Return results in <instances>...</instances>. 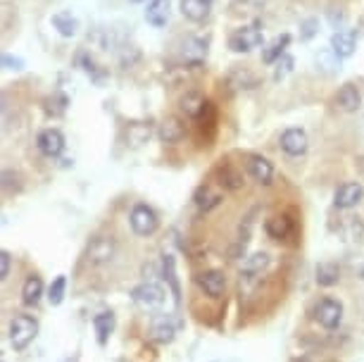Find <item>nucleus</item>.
<instances>
[{"label": "nucleus", "instance_id": "obj_22", "mask_svg": "<svg viewBox=\"0 0 364 362\" xmlns=\"http://www.w3.org/2000/svg\"><path fill=\"white\" fill-rule=\"evenodd\" d=\"M162 277L167 279L174 300L181 303V286H178V279H176V262H174V255H169V252L162 255Z\"/></svg>", "mask_w": 364, "mask_h": 362}, {"label": "nucleus", "instance_id": "obj_19", "mask_svg": "<svg viewBox=\"0 0 364 362\" xmlns=\"http://www.w3.org/2000/svg\"><path fill=\"white\" fill-rule=\"evenodd\" d=\"M183 136H186V124H183L178 117H167L162 119L160 124V139L164 143H178L183 141Z\"/></svg>", "mask_w": 364, "mask_h": 362}, {"label": "nucleus", "instance_id": "obj_15", "mask_svg": "<svg viewBox=\"0 0 364 362\" xmlns=\"http://www.w3.org/2000/svg\"><path fill=\"white\" fill-rule=\"evenodd\" d=\"M336 105H338L343 112H357L362 105L360 88L355 84H343L338 88V95H336Z\"/></svg>", "mask_w": 364, "mask_h": 362}, {"label": "nucleus", "instance_id": "obj_8", "mask_svg": "<svg viewBox=\"0 0 364 362\" xmlns=\"http://www.w3.org/2000/svg\"><path fill=\"white\" fill-rule=\"evenodd\" d=\"M362 198H364L362 183H357V181H346V183H341V186L336 188V193H333V205H336L338 210H350V208H355V205H360V203H362Z\"/></svg>", "mask_w": 364, "mask_h": 362}, {"label": "nucleus", "instance_id": "obj_7", "mask_svg": "<svg viewBox=\"0 0 364 362\" xmlns=\"http://www.w3.org/2000/svg\"><path fill=\"white\" fill-rule=\"evenodd\" d=\"M164 296H167V293L155 282H143L132 291V298L143 307H160L164 303Z\"/></svg>", "mask_w": 364, "mask_h": 362}, {"label": "nucleus", "instance_id": "obj_35", "mask_svg": "<svg viewBox=\"0 0 364 362\" xmlns=\"http://www.w3.org/2000/svg\"><path fill=\"white\" fill-rule=\"evenodd\" d=\"M10 267H12V255L8 250H3L0 252V279H8Z\"/></svg>", "mask_w": 364, "mask_h": 362}, {"label": "nucleus", "instance_id": "obj_18", "mask_svg": "<svg viewBox=\"0 0 364 362\" xmlns=\"http://www.w3.org/2000/svg\"><path fill=\"white\" fill-rule=\"evenodd\" d=\"M212 3L215 0H181V15L191 22H203L210 17Z\"/></svg>", "mask_w": 364, "mask_h": 362}, {"label": "nucleus", "instance_id": "obj_32", "mask_svg": "<svg viewBox=\"0 0 364 362\" xmlns=\"http://www.w3.org/2000/svg\"><path fill=\"white\" fill-rule=\"evenodd\" d=\"M293 65H295V60H293L291 55L279 58V60H277V70H274V79L281 81L284 77H288V74L293 72Z\"/></svg>", "mask_w": 364, "mask_h": 362}, {"label": "nucleus", "instance_id": "obj_14", "mask_svg": "<svg viewBox=\"0 0 364 362\" xmlns=\"http://www.w3.org/2000/svg\"><path fill=\"white\" fill-rule=\"evenodd\" d=\"M178 105H181V112L186 115V117L198 119V117H203V112L208 110L210 102L205 100V95H203V93H198V91H188L186 95H181V100H178Z\"/></svg>", "mask_w": 364, "mask_h": 362}, {"label": "nucleus", "instance_id": "obj_30", "mask_svg": "<svg viewBox=\"0 0 364 362\" xmlns=\"http://www.w3.org/2000/svg\"><path fill=\"white\" fill-rule=\"evenodd\" d=\"M65 291H67V277L60 275L55 277V282L50 284V289H48V300H50V305H60L65 300Z\"/></svg>", "mask_w": 364, "mask_h": 362}, {"label": "nucleus", "instance_id": "obj_33", "mask_svg": "<svg viewBox=\"0 0 364 362\" xmlns=\"http://www.w3.org/2000/svg\"><path fill=\"white\" fill-rule=\"evenodd\" d=\"M3 67H5V70H10V72H22L24 70V60L22 58H12V55L5 53V55H3Z\"/></svg>", "mask_w": 364, "mask_h": 362}, {"label": "nucleus", "instance_id": "obj_28", "mask_svg": "<svg viewBox=\"0 0 364 362\" xmlns=\"http://www.w3.org/2000/svg\"><path fill=\"white\" fill-rule=\"evenodd\" d=\"M314 275H317L314 279H317L319 286H336V284H338V279H341V270H338V265H336V262H321Z\"/></svg>", "mask_w": 364, "mask_h": 362}, {"label": "nucleus", "instance_id": "obj_5", "mask_svg": "<svg viewBox=\"0 0 364 362\" xmlns=\"http://www.w3.org/2000/svg\"><path fill=\"white\" fill-rule=\"evenodd\" d=\"M307 146H310V141H307L305 129L291 127L281 134V150H284L286 155H291V158H300V155H305Z\"/></svg>", "mask_w": 364, "mask_h": 362}, {"label": "nucleus", "instance_id": "obj_12", "mask_svg": "<svg viewBox=\"0 0 364 362\" xmlns=\"http://www.w3.org/2000/svg\"><path fill=\"white\" fill-rule=\"evenodd\" d=\"M205 55H208V41L188 36L181 46V58L186 65H200Z\"/></svg>", "mask_w": 364, "mask_h": 362}, {"label": "nucleus", "instance_id": "obj_3", "mask_svg": "<svg viewBox=\"0 0 364 362\" xmlns=\"http://www.w3.org/2000/svg\"><path fill=\"white\" fill-rule=\"evenodd\" d=\"M129 224H132L134 234L150 236V234H155L157 227H160V220H157V213L150 208V205L139 203L132 210V215H129Z\"/></svg>", "mask_w": 364, "mask_h": 362}, {"label": "nucleus", "instance_id": "obj_29", "mask_svg": "<svg viewBox=\"0 0 364 362\" xmlns=\"http://www.w3.org/2000/svg\"><path fill=\"white\" fill-rule=\"evenodd\" d=\"M219 179H222L219 183H222L224 188H229V191H236V188L243 186V176H240L238 169H233L229 165H226L224 169H219Z\"/></svg>", "mask_w": 364, "mask_h": 362}, {"label": "nucleus", "instance_id": "obj_24", "mask_svg": "<svg viewBox=\"0 0 364 362\" xmlns=\"http://www.w3.org/2000/svg\"><path fill=\"white\" fill-rule=\"evenodd\" d=\"M193 201L198 205V210H203V213H210V210H215L217 205L222 203V193H219V191H215L208 183V186H200V188L196 191Z\"/></svg>", "mask_w": 364, "mask_h": 362}, {"label": "nucleus", "instance_id": "obj_21", "mask_svg": "<svg viewBox=\"0 0 364 362\" xmlns=\"http://www.w3.org/2000/svg\"><path fill=\"white\" fill-rule=\"evenodd\" d=\"M269 267V255L267 252H252V255H248L243 260V267H240V277H257L262 275V272Z\"/></svg>", "mask_w": 364, "mask_h": 362}, {"label": "nucleus", "instance_id": "obj_27", "mask_svg": "<svg viewBox=\"0 0 364 362\" xmlns=\"http://www.w3.org/2000/svg\"><path fill=\"white\" fill-rule=\"evenodd\" d=\"M93 326H95V334H98V344L105 346L109 334L114 329V315L112 312H100V315L93 317Z\"/></svg>", "mask_w": 364, "mask_h": 362}, {"label": "nucleus", "instance_id": "obj_13", "mask_svg": "<svg viewBox=\"0 0 364 362\" xmlns=\"http://www.w3.org/2000/svg\"><path fill=\"white\" fill-rule=\"evenodd\" d=\"M248 174L262 186H269L274 179V167L262 155H252V158H248Z\"/></svg>", "mask_w": 364, "mask_h": 362}, {"label": "nucleus", "instance_id": "obj_34", "mask_svg": "<svg viewBox=\"0 0 364 362\" xmlns=\"http://www.w3.org/2000/svg\"><path fill=\"white\" fill-rule=\"evenodd\" d=\"M317 26H319V22L314 17L312 19H305V22H302V33H300L302 41H310L314 33H317Z\"/></svg>", "mask_w": 364, "mask_h": 362}, {"label": "nucleus", "instance_id": "obj_31", "mask_svg": "<svg viewBox=\"0 0 364 362\" xmlns=\"http://www.w3.org/2000/svg\"><path fill=\"white\" fill-rule=\"evenodd\" d=\"M3 188L8 191V193H17V191H22V176L17 172H12V169H5L3 172Z\"/></svg>", "mask_w": 364, "mask_h": 362}, {"label": "nucleus", "instance_id": "obj_17", "mask_svg": "<svg viewBox=\"0 0 364 362\" xmlns=\"http://www.w3.org/2000/svg\"><path fill=\"white\" fill-rule=\"evenodd\" d=\"M169 12H171V5L169 0H150L148 8H146V22L155 29H160L169 22Z\"/></svg>", "mask_w": 364, "mask_h": 362}, {"label": "nucleus", "instance_id": "obj_10", "mask_svg": "<svg viewBox=\"0 0 364 362\" xmlns=\"http://www.w3.org/2000/svg\"><path fill=\"white\" fill-rule=\"evenodd\" d=\"M196 284L200 286V291L205 296L222 298V293L226 289V277H224V272H219V270H208L196 277Z\"/></svg>", "mask_w": 364, "mask_h": 362}, {"label": "nucleus", "instance_id": "obj_11", "mask_svg": "<svg viewBox=\"0 0 364 362\" xmlns=\"http://www.w3.org/2000/svg\"><path fill=\"white\" fill-rule=\"evenodd\" d=\"M355 48H357V36H355V31H350V29H343V31H336L333 36H331V53L338 60H346L350 58L355 53Z\"/></svg>", "mask_w": 364, "mask_h": 362}, {"label": "nucleus", "instance_id": "obj_16", "mask_svg": "<svg viewBox=\"0 0 364 362\" xmlns=\"http://www.w3.org/2000/svg\"><path fill=\"white\" fill-rule=\"evenodd\" d=\"M264 231L274 241H286V238L293 234V220L288 215L269 217V220L264 222Z\"/></svg>", "mask_w": 364, "mask_h": 362}, {"label": "nucleus", "instance_id": "obj_9", "mask_svg": "<svg viewBox=\"0 0 364 362\" xmlns=\"http://www.w3.org/2000/svg\"><path fill=\"white\" fill-rule=\"evenodd\" d=\"M36 146L46 158H58V155H63V150H65V136L60 129H53V127L43 129L36 139Z\"/></svg>", "mask_w": 364, "mask_h": 362}, {"label": "nucleus", "instance_id": "obj_2", "mask_svg": "<svg viewBox=\"0 0 364 362\" xmlns=\"http://www.w3.org/2000/svg\"><path fill=\"white\" fill-rule=\"evenodd\" d=\"M264 41V31L259 24H248V26H240L229 36V48L233 53H250L255 48L262 46Z\"/></svg>", "mask_w": 364, "mask_h": 362}, {"label": "nucleus", "instance_id": "obj_6", "mask_svg": "<svg viewBox=\"0 0 364 362\" xmlns=\"http://www.w3.org/2000/svg\"><path fill=\"white\" fill-rule=\"evenodd\" d=\"M114 250H117V243L112 236H95L91 243H88V262L91 265H102V262H109L114 257Z\"/></svg>", "mask_w": 364, "mask_h": 362}, {"label": "nucleus", "instance_id": "obj_4", "mask_svg": "<svg viewBox=\"0 0 364 362\" xmlns=\"http://www.w3.org/2000/svg\"><path fill=\"white\" fill-rule=\"evenodd\" d=\"M314 319L324 326V329H338L343 322V305L333 298H321L314 305Z\"/></svg>", "mask_w": 364, "mask_h": 362}, {"label": "nucleus", "instance_id": "obj_23", "mask_svg": "<svg viewBox=\"0 0 364 362\" xmlns=\"http://www.w3.org/2000/svg\"><path fill=\"white\" fill-rule=\"evenodd\" d=\"M288 43H291V33H281V36H277V38H274L272 43L262 50V63H264V65H274L279 58H284V55H286Z\"/></svg>", "mask_w": 364, "mask_h": 362}, {"label": "nucleus", "instance_id": "obj_25", "mask_svg": "<svg viewBox=\"0 0 364 362\" xmlns=\"http://www.w3.org/2000/svg\"><path fill=\"white\" fill-rule=\"evenodd\" d=\"M50 22L55 29H58L60 36H65V38H72L79 29V22H77V17H72V12H58V15H53Z\"/></svg>", "mask_w": 364, "mask_h": 362}, {"label": "nucleus", "instance_id": "obj_1", "mask_svg": "<svg viewBox=\"0 0 364 362\" xmlns=\"http://www.w3.org/2000/svg\"><path fill=\"white\" fill-rule=\"evenodd\" d=\"M38 336V322L31 315H17L10 322V344L15 351H24Z\"/></svg>", "mask_w": 364, "mask_h": 362}, {"label": "nucleus", "instance_id": "obj_26", "mask_svg": "<svg viewBox=\"0 0 364 362\" xmlns=\"http://www.w3.org/2000/svg\"><path fill=\"white\" fill-rule=\"evenodd\" d=\"M41 296H43V282H41V277H29L22 286V303L24 305H38Z\"/></svg>", "mask_w": 364, "mask_h": 362}, {"label": "nucleus", "instance_id": "obj_20", "mask_svg": "<svg viewBox=\"0 0 364 362\" xmlns=\"http://www.w3.org/2000/svg\"><path fill=\"white\" fill-rule=\"evenodd\" d=\"M150 334H153V339L160 341V344H169V341H174V334H176L174 319L167 317V315L155 317L153 319V326H150Z\"/></svg>", "mask_w": 364, "mask_h": 362}, {"label": "nucleus", "instance_id": "obj_36", "mask_svg": "<svg viewBox=\"0 0 364 362\" xmlns=\"http://www.w3.org/2000/svg\"><path fill=\"white\" fill-rule=\"evenodd\" d=\"M295 362H312V360H307V358H300V360H295Z\"/></svg>", "mask_w": 364, "mask_h": 362}]
</instances>
